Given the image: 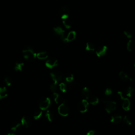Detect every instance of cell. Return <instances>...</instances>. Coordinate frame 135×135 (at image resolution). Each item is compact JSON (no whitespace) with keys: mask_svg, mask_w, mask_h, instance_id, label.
Listing matches in <instances>:
<instances>
[{"mask_svg":"<svg viewBox=\"0 0 135 135\" xmlns=\"http://www.w3.org/2000/svg\"><path fill=\"white\" fill-rule=\"evenodd\" d=\"M58 13L60 17L62 19H63V20H66V19H68L69 16L70 10L68 7L66 6H63L59 9Z\"/></svg>","mask_w":135,"mask_h":135,"instance_id":"cell-6","label":"cell"},{"mask_svg":"<svg viewBox=\"0 0 135 135\" xmlns=\"http://www.w3.org/2000/svg\"><path fill=\"white\" fill-rule=\"evenodd\" d=\"M124 34L125 36L127 38H130L132 37V34H131V33L130 32L128 31H125L124 32Z\"/></svg>","mask_w":135,"mask_h":135,"instance_id":"cell-37","label":"cell"},{"mask_svg":"<svg viewBox=\"0 0 135 135\" xmlns=\"http://www.w3.org/2000/svg\"><path fill=\"white\" fill-rule=\"evenodd\" d=\"M112 94V90L110 88H107L105 90V94L107 96H110Z\"/></svg>","mask_w":135,"mask_h":135,"instance_id":"cell-35","label":"cell"},{"mask_svg":"<svg viewBox=\"0 0 135 135\" xmlns=\"http://www.w3.org/2000/svg\"><path fill=\"white\" fill-rule=\"evenodd\" d=\"M50 76L53 82L57 84L59 82L62 80L63 75L61 72L59 71H54L50 73Z\"/></svg>","mask_w":135,"mask_h":135,"instance_id":"cell-5","label":"cell"},{"mask_svg":"<svg viewBox=\"0 0 135 135\" xmlns=\"http://www.w3.org/2000/svg\"><path fill=\"white\" fill-rule=\"evenodd\" d=\"M48 54L45 51H42L36 53V57L38 59L44 60L48 58Z\"/></svg>","mask_w":135,"mask_h":135,"instance_id":"cell-21","label":"cell"},{"mask_svg":"<svg viewBox=\"0 0 135 135\" xmlns=\"http://www.w3.org/2000/svg\"><path fill=\"white\" fill-rule=\"evenodd\" d=\"M129 1H133V0H129Z\"/></svg>","mask_w":135,"mask_h":135,"instance_id":"cell-39","label":"cell"},{"mask_svg":"<svg viewBox=\"0 0 135 135\" xmlns=\"http://www.w3.org/2000/svg\"><path fill=\"white\" fill-rule=\"evenodd\" d=\"M119 76L121 80L124 81H132V78L129 76L127 73L124 71H120L119 73Z\"/></svg>","mask_w":135,"mask_h":135,"instance_id":"cell-15","label":"cell"},{"mask_svg":"<svg viewBox=\"0 0 135 135\" xmlns=\"http://www.w3.org/2000/svg\"><path fill=\"white\" fill-rule=\"evenodd\" d=\"M53 98L54 102L57 104H61L63 102L61 96L56 92L53 93Z\"/></svg>","mask_w":135,"mask_h":135,"instance_id":"cell-17","label":"cell"},{"mask_svg":"<svg viewBox=\"0 0 135 135\" xmlns=\"http://www.w3.org/2000/svg\"><path fill=\"white\" fill-rule=\"evenodd\" d=\"M76 37V32L75 31H71L70 32L67 36L66 37L65 42H69L73 41Z\"/></svg>","mask_w":135,"mask_h":135,"instance_id":"cell-14","label":"cell"},{"mask_svg":"<svg viewBox=\"0 0 135 135\" xmlns=\"http://www.w3.org/2000/svg\"><path fill=\"white\" fill-rule=\"evenodd\" d=\"M58 65V61L55 58H50L46 62V66L49 69H53Z\"/></svg>","mask_w":135,"mask_h":135,"instance_id":"cell-9","label":"cell"},{"mask_svg":"<svg viewBox=\"0 0 135 135\" xmlns=\"http://www.w3.org/2000/svg\"><path fill=\"white\" fill-rule=\"evenodd\" d=\"M123 122L127 125H131L132 124L131 119L128 116V115H125V116L123 118Z\"/></svg>","mask_w":135,"mask_h":135,"instance_id":"cell-30","label":"cell"},{"mask_svg":"<svg viewBox=\"0 0 135 135\" xmlns=\"http://www.w3.org/2000/svg\"><path fill=\"white\" fill-rule=\"evenodd\" d=\"M21 123L22 126L24 127L25 128H29L32 123L31 119L28 116H23L21 120Z\"/></svg>","mask_w":135,"mask_h":135,"instance_id":"cell-12","label":"cell"},{"mask_svg":"<svg viewBox=\"0 0 135 135\" xmlns=\"http://www.w3.org/2000/svg\"><path fill=\"white\" fill-rule=\"evenodd\" d=\"M42 115V110H36L33 114V118L35 120H38L40 119Z\"/></svg>","mask_w":135,"mask_h":135,"instance_id":"cell-25","label":"cell"},{"mask_svg":"<svg viewBox=\"0 0 135 135\" xmlns=\"http://www.w3.org/2000/svg\"><path fill=\"white\" fill-rule=\"evenodd\" d=\"M134 92V90L133 88H132V87H128L125 91V94L127 97L129 98V97H131L133 95Z\"/></svg>","mask_w":135,"mask_h":135,"instance_id":"cell-23","label":"cell"},{"mask_svg":"<svg viewBox=\"0 0 135 135\" xmlns=\"http://www.w3.org/2000/svg\"><path fill=\"white\" fill-rule=\"evenodd\" d=\"M127 49L129 51H132L135 49V41L132 40H130L127 43Z\"/></svg>","mask_w":135,"mask_h":135,"instance_id":"cell-22","label":"cell"},{"mask_svg":"<svg viewBox=\"0 0 135 135\" xmlns=\"http://www.w3.org/2000/svg\"><path fill=\"white\" fill-rule=\"evenodd\" d=\"M123 118L120 115L114 114L110 118V122L113 125H118L120 124Z\"/></svg>","mask_w":135,"mask_h":135,"instance_id":"cell-11","label":"cell"},{"mask_svg":"<svg viewBox=\"0 0 135 135\" xmlns=\"http://www.w3.org/2000/svg\"><path fill=\"white\" fill-rule=\"evenodd\" d=\"M104 104L106 111L109 113L112 112L117 108V104L114 101L105 100Z\"/></svg>","mask_w":135,"mask_h":135,"instance_id":"cell-3","label":"cell"},{"mask_svg":"<svg viewBox=\"0 0 135 135\" xmlns=\"http://www.w3.org/2000/svg\"><path fill=\"white\" fill-rule=\"evenodd\" d=\"M86 135H99V133L97 131L94 130H91L89 131L86 133Z\"/></svg>","mask_w":135,"mask_h":135,"instance_id":"cell-34","label":"cell"},{"mask_svg":"<svg viewBox=\"0 0 135 135\" xmlns=\"http://www.w3.org/2000/svg\"><path fill=\"white\" fill-rule=\"evenodd\" d=\"M134 68H135V64L134 65Z\"/></svg>","mask_w":135,"mask_h":135,"instance_id":"cell-40","label":"cell"},{"mask_svg":"<svg viewBox=\"0 0 135 135\" xmlns=\"http://www.w3.org/2000/svg\"><path fill=\"white\" fill-rule=\"evenodd\" d=\"M4 82L7 86H10L12 85V79L9 76H7L4 78Z\"/></svg>","mask_w":135,"mask_h":135,"instance_id":"cell-32","label":"cell"},{"mask_svg":"<svg viewBox=\"0 0 135 135\" xmlns=\"http://www.w3.org/2000/svg\"><path fill=\"white\" fill-rule=\"evenodd\" d=\"M90 99V104H91L92 105H97L99 103V98L96 97V96H92Z\"/></svg>","mask_w":135,"mask_h":135,"instance_id":"cell-27","label":"cell"},{"mask_svg":"<svg viewBox=\"0 0 135 135\" xmlns=\"http://www.w3.org/2000/svg\"><path fill=\"white\" fill-rule=\"evenodd\" d=\"M8 95L7 89L3 87H0V99H3L5 98Z\"/></svg>","mask_w":135,"mask_h":135,"instance_id":"cell-20","label":"cell"},{"mask_svg":"<svg viewBox=\"0 0 135 135\" xmlns=\"http://www.w3.org/2000/svg\"><path fill=\"white\" fill-rule=\"evenodd\" d=\"M63 24L64 25V27L67 29H69L71 28L72 26V24L71 23V22L68 20V19H66V20H64L63 21Z\"/></svg>","mask_w":135,"mask_h":135,"instance_id":"cell-31","label":"cell"},{"mask_svg":"<svg viewBox=\"0 0 135 135\" xmlns=\"http://www.w3.org/2000/svg\"><path fill=\"white\" fill-rule=\"evenodd\" d=\"M89 102L87 99H82L78 104V109L81 113H85L88 110Z\"/></svg>","mask_w":135,"mask_h":135,"instance_id":"cell-7","label":"cell"},{"mask_svg":"<svg viewBox=\"0 0 135 135\" xmlns=\"http://www.w3.org/2000/svg\"><path fill=\"white\" fill-rule=\"evenodd\" d=\"M57 110H58L59 113L63 117L67 116L70 111L69 106L65 101L60 104L57 108Z\"/></svg>","mask_w":135,"mask_h":135,"instance_id":"cell-4","label":"cell"},{"mask_svg":"<svg viewBox=\"0 0 135 135\" xmlns=\"http://www.w3.org/2000/svg\"><path fill=\"white\" fill-rule=\"evenodd\" d=\"M21 126H22V125H21V122L15 121L12 124V125L11 126V130L13 132H16L20 129V128H21Z\"/></svg>","mask_w":135,"mask_h":135,"instance_id":"cell-18","label":"cell"},{"mask_svg":"<svg viewBox=\"0 0 135 135\" xmlns=\"http://www.w3.org/2000/svg\"><path fill=\"white\" fill-rule=\"evenodd\" d=\"M95 47L94 45L91 43V42H87L86 44V50L88 51H90V52H93L95 50Z\"/></svg>","mask_w":135,"mask_h":135,"instance_id":"cell-26","label":"cell"},{"mask_svg":"<svg viewBox=\"0 0 135 135\" xmlns=\"http://www.w3.org/2000/svg\"><path fill=\"white\" fill-rule=\"evenodd\" d=\"M74 75L71 73L67 74L65 76V80L67 82L71 83L73 81Z\"/></svg>","mask_w":135,"mask_h":135,"instance_id":"cell-28","label":"cell"},{"mask_svg":"<svg viewBox=\"0 0 135 135\" xmlns=\"http://www.w3.org/2000/svg\"><path fill=\"white\" fill-rule=\"evenodd\" d=\"M123 104H122V108L125 111H129L130 109L131 103L130 100L127 98H125L123 100Z\"/></svg>","mask_w":135,"mask_h":135,"instance_id":"cell-13","label":"cell"},{"mask_svg":"<svg viewBox=\"0 0 135 135\" xmlns=\"http://www.w3.org/2000/svg\"><path fill=\"white\" fill-rule=\"evenodd\" d=\"M108 48L106 46H101L99 47L95 51V54L98 57H101L105 55L107 52Z\"/></svg>","mask_w":135,"mask_h":135,"instance_id":"cell-10","label":"cell"},{"mask_svg":"<svg viewBox=\"0 0 135 135\" xmlns=\"http://www.w3.org/2000/svg\"><path fill=\"white\" fill-rule=\"evenodd\" d=\"M24 58L27 60H33L36 57V53L33 48L30 47H26L22 50Z\"/></svg>","mask_w":135,"mask_h":135,"instance_id":"cell-1","label":"cell"},{"mask_svg":"<svg viewBox=\"0 0 135 135\" xmlns=\"http://www.w3.org/2000/svg\"><path fill=\"white\" fill-rule=\"evenodd\" d=\"M7 135H15V134L14 133H9Z\"/></svg>","mask_w":135,"mask_h":135,"instance_id":"cell-38","label":"cell"},{"mask_svg":"<svg viewBox=\"0 0 135 135\" xmlns=\"http://www.w3.org/2000/svg\"><path fill=\"white\" fill-rule=\"evenodd\" d=\"M59 89L61 91V92H62L63 93L66 92L67 90V88H68L67 84H66L64 82H61L59 84Z\"/></svg>","mask_w":135,"mask_h":135,"instance_id":"cell-29","label":"cell"},{"mask_svg":"<svg viewBox=\"0 0 135 135\" xmlns=\"http://www.w3.org/2000/svg\"><path fill=\"white\" fill-rule=\"evenodd\" d=\"M53 31L55 33V34L59 36L61 39L65 42V30L60 27H56L53 28Z\"/></svg>","mask_w":135,"mask_h":135,"instance_id":"cell-8","label":"cell"},{"mask_svg":"<svg viewBox=\"0 0 135 135\" xmlns=\"http://www.w3.org/2000/svg\"><path fill=\"white\" fill-rule=\"evenodd\" d=\"M24 64L22 62H17L14 67V70L17 72H21L23 68Z\"/></svg>","mask_w":135,"mask_h":135,"instance_id":"cell-24","label":"cell"},{"mask_svg":"<svg viewBox=\"0 0 135 135\" xmlns=\"http://www.w3.org/2000/svg\"><path fill=\"white\" fill-rule=\"evenodd\" d=\"M53 118L54 115L53 112L50 110L47 111L44 114V119L49 122H51L53 120Z\"/></svg>","mask_w":135,"mask_h":135,"instance_id":"cell-19","label":"cell"},{"mask_svg":"<svg viewBox=\"0 0 135 135\" xmlns=\"http://www.w3.org/2000/svg\"><path fill=\"white\" fill-rule=\"evenodd\" d=\"M50 88L53 93L56 92L57 91V84H55L53 82L52 84H51L50 86Z\"/></svg>","mask_w":135,"mask_h":135,"instance_id":"cell-33","label":"cell"},{"mask_svg":"<svg viewBox=\"0 0 135 135\" xmlns=\"http://www.w3.org/2000/svg\"><path fill=\"white\" fill-rule=\"evenodd\" d=\"M51 105V100L49 98L43 97L38 101V106L41 110H46L48 109Z\"/></svg>","mask_w":135,"mask_h":135,"instance_id":"cell-2","label":"cell"},{"mask_svg":"<svg viewBox=\"0 0 135 135\" xmlns=\"http://www.w3.org/2000/svg\"><path fill=\"white\" fill-rule=\"evenodd\" d=\"M117 95H118V97L119 99L121 100H123L125 98V97L124 96V94L121 91H118Z\"/></svg>","mask_w":135,"mask_h":135,"instance_id":"cell-36","label":"cell"},{"mask_svg":"<svg viewBox=\"0 0 135 135\" xmlns=\"http://www.w3.org/2000/svg\"><path fill=\"white\" fill-rule=\"evenodd\" d=\"M82 95L85 99H88L90 98L91 95V92L89 88L87 87H84L82 90Z\"/></svg>","mask_w":135,"mask_h":135,"instance_id":"cell-16","label":"cell"}]
</instances>
